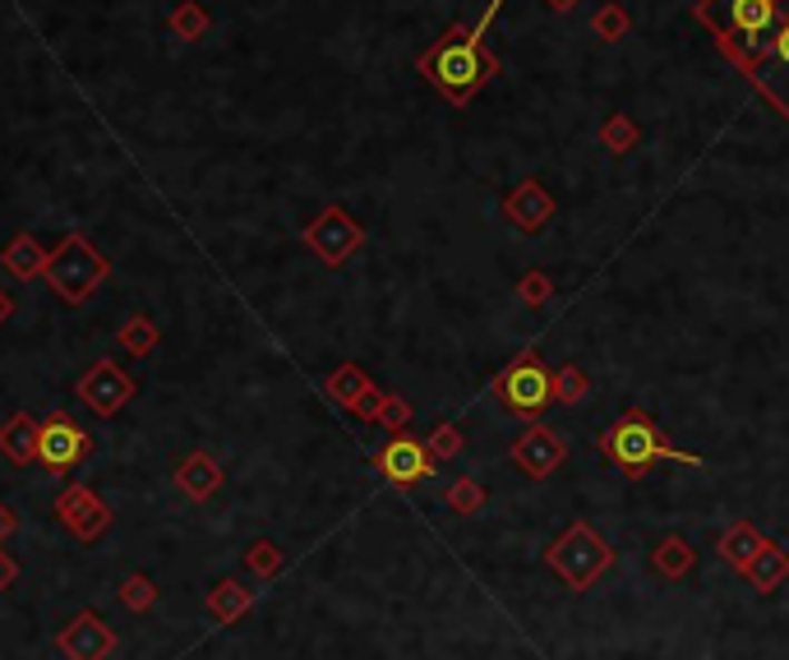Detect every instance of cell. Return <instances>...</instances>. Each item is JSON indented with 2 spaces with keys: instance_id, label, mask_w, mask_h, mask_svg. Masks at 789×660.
Returning a JSON list of instances; mask_svg holds the SVG:
<instances>
[{
  "instance_id": "cell-1",
  "label": "cell",
  "mask_w": 789,
  "mask_h": 660,
  "mask_svg": "<svg viewBox=\"0 0 789 660\" xmlns=\"http://www.w3.org/2000/svg\"><path fill=\"white\" fill-rule=\"evenodd\" d=\"M601 449L623 466V471H651L655 462H688V466H702L698 453H683L674 449L665 434H660L642 412H628L610 425V434L601 439Z\"/></svg>"
},
{
  "instance_id": "cell-2",
  "label": "cell",
  "mask_w": 789,
  "mask_h": 660,
  "mask_svg": "<svg viewBox=\"0 0 789 660\" xmlns=\"http://www.w3.org/2000/svg\"><path fill=\"white\" fill-rule=\"evenodd\" d=\"M545 563H550V573H554L568 591H591L595 582H601V573H610L614 550H610L605 536H595L586 522H573V526H568L563 536L545 550Z\"/></svg>"
},
{
  "instance_id": "cell-3",
  "label": "cell",
  "mask_w": 789,
  "mask_h": 660,
  "mask_svg": "<svg viewBox=\"0 0 789 660\" xmlns=\"http://www.w3.org/2000/svg\"><path fill=\"white\" fill-rule=\"evenodd\" d=\"M425 75H430L438 88H444L453 102H462V98H471V88H476L485 75H494V60L481 56L476 33H466V28H453L448 42L425 60Z\"/></svg>"
},
{
  "instance_id": "cell-4",
  "label": "cell",
  "mask_w": 789,
  "mask_h": 660,
  "mask_svg": "<svg viewBox=\"0 0 789 660\" xmlns=\"http://www.w3.org/2000/svg\"><path fill=\"white\" fill-rule=\"evenodd\" d=\"M107 273H111V264H107L83 236H66L56 255H47V282L56 287V296L70 301V305L88 301L92 287H102Z\"/></svg>"
},
{
  "instance_id": "cell-5",
  "label": "cell",
  "mask_w": 789,
  "mask_h": 660,
  "mask_svg": "<svg viewBox=\"0 0 789 660\" xmlns=\"http://www.w3.org/2000/svg\"><path fill=\"white\" fill-rule=\"evenodd\" d=\"M702 19H711L730 42H748V51H752L767 38H776L780 0H711V6L702 10Z\"/></svg>"
},
{
  "instance_id": "cell-6",
  "label": "cell",
  "mask_w": 789,
  "mask_h": 660,
  "mask_svg": "<svg viewBox=\"0 0 789 660\" xmlns=\"http://www.w3.org/2000/svg\"><path fill=\"white\" fill-rule=\"evenodd\" d=\"M499 402H503V412H513V416H541L545 406L554 402V374L535 361V356H517L509 370L499 374V384H494Z\"/></svg>"
},
{
  "instance_id": "cell-7",
  "label": "cell",
  "mask_w": 789,
  "mask_h": 660,
  "mask_svg": "<svg viewBox=\"0 0 789 660\" xmlns=\"http://www.w3.org/2000/svg\"><path fill=\"white\" fill-rule=\"evenodd\" d=\"M374 466L384 471L397 490H412V485H421V481L434 476V453H430V444H421V439L397 434V439H388V444H384V453L374 457Z\"/></svg>"
},
{
  "instance_id": "cell-8",
  "label": "cell",
  "mask_w": 789,
  "mask_h": 660,
  "mask_svg": "<svg viewBox=\"0 0 789 660\" xmlns=\"http://www.w3.org/2000/svg\"><path fill=\"white\" fill-rule=\"evenodd\" d=\"M83 453H88V434L70 416H51L42 425V434H38V462H47L51 471H70Z\"/></svg>"
},
{
  "instance_id": "cell-9",
  "label": "cell",
  "mask_w": 789,
  "mask_h": 660,
  "mask_svg": "<svg viewBox=\"0 0 789 660\" xmlns=\"http://www.w3.org/2000/svg\"><path fill=\"white\" fill-rule=\"evenodd\" d=\"M130 393H135V384L125 380V374L111 365V361H102V365H92L88 374H83V384H79V397L92 406L98 416H116L125 402H130Z\"/></svg>"
},
{
  "instance_id": "cell-10",
  "label": "cell",
  "mask_w": 789,
  "mask_h": 660,
  "mask_svg": "<svg viewBox=\"0 0 789 660\" xmlns=\"http://www.w3.org/2000/svg\"><path fill=\"white\" fill-rule=\"evenodd\" d=\"M305 240H309V249H314V255H319L324 264H342V259L361 245V227H356L346 213H324L319 223L305 232Z\"/></svg>"
},
{
  "instance_id": "cell-11",
  "label": "cell",
  "mask_w": 789,
  "mask_h": 660,
  "mask_svg": "<svg viewBox=\"0 0 789 660\" xmlns=\"http://www.w3.org/2000/svg\"><path fill=\"white\" fill-rule=\"evenodd\" d=\"M513 462L526 471V476H550V471L563 462V444H559V434L550 425H531L517 444H513Z\"/></svg>"
},
{
  "instance_id": "cell-12",
  "label": "cell",
  "mask_w": 789,
  "mask_h": 660,
  "mask_svg": "<svg viewBox=\"0 0 789 660\" xmlns=\"http://www.w3.org/2000/svg\"><path fill=\"white\" fill-rule=\"evenodd\" d=\"M752 79L762 83V88L771 92V98H776L780 107L789 102V23H780V28H776L771 51H767V56L752 66Z\"/></svg>"
},
{
  "instance_id": "cell-13",
  "label": "cell",
  "mask_w": 789,
  "mask_h": 660,
  "mask_svg": "<svg viewBox=\"0 0 789 660\" xmlns=\"http://www.w3.org/2000/svg\"><path fill=\"white\" fill-rule=\"evenodd\" d=\"M743 578H748V587H752L757 595H771V591H780V587H785V578H789V554H785L776 541H767L762 550L752 554V563L743 569Z\"/></svg>"
},
{
  "instance_id": "cell-14",
  "label": "cell",
  "mask_w": 789,
  "mask_h": 660,
  "mask_svg": "<svg viewBox=\"0 0 789 660\" xmlns=\"http://www.w3.org/2000/svg\"><path fill=\"white\" fill-rule=\"evenodd\" d=\"M762 545H767V536L752 522H734V526H724V536H720V559L743 578V569H748L752 554L762 550Z\"/></svg>"
},
{
  "instance_id": "cell-15",
  "label": "cell",
  "mask_w": 789,
  "mask_h": 660,
  "mask_svg": "<svg viewBox=\"0 0 789 660\" xmlns=\"http://www.w3.org/2000/svg\"><path fill=\"white\" fill-rule=\"evenodd\" d=\"M692 563H698V554H692V545H688L683 536H665V541L655 545V573H660V578L679 582V578L692 573Z\"/></svg>"
},
{
  "instance_id": "cell-16",
  "label": "cell",
  "mask_w": 789,
  "mask_h": 660,
  "mask_svg": "<svg viewBox=\"0 0 789 660\" xmlns=\"http://www.w3.org/2000/svg\"><path fill=\"white\" fill-rule=\"evenodd\" d=\"M38 425L28 421V416H14L6 430H0V449H6L10 462H33L38 457Z\"/></svg>"
},
{
  "instance_id": "cell-17",
  "label": "cell",
  "mask_w": 789,
  "mask_h": 660,
  "mask_svg": "<svg viewBox=\"0 0 789 660\" xmlns=\"http://www.w3.org/2000/svg\"><path fill=\"white\" fill-rule=\"evenodd\" d=\"M6 268L14 273V277H33V273H47V255H42V245L33 240V236H14L10 245H6Z\"/></svg>"
},
{
  "instance_id": "cell-18",
  "label": "cell",
  "mask_w": 789,
  "mask_h": 660,
  "mask_svg": "<svg viewBox=\"0 0 789 660\" xmlns=\"http://www.w3.org/2000/svg\"><path fill=\"white\" fill-rule=\"evenodd\" d=\"M180 485H185V494H195V499H208L217 485H223V471H217L204 453H195L185 466H180Z\"/></svg>"
},
{
  "instance_id": "cell-19",
  "label": "cell",
  "mask_w": 789,
  "mask_h": 660,
  "mask_svg": "<svg viewBox=\"0 0 789 660\" xmlns=\"http://www.w3.org/2000/svg\"><path fill=\"white\" fill-rule=\"evenodd\" d=\"M365 374L356 370V365H342V370H333L328 374V397L333 402H342V406H352V412H356V402L365 397Z\"/></svg>"
},
{
  "instance_id": "cell-20",
  "label": "cell",
  "mask_w": 789,
  "mask_h": 660,
  "mask_svg": "<svg viewBox=\"0 0 789 660\" xmlns=\"http://www.w3.org/2000/svg\"><path fill=\"white\" fill-rule=\"evenodd\" d=\"M204 28H208V14L195 6V0H180L176 14H171V33L185 38V42H199V38H204Z\"/></svg>"
},
{
  "instance_id": "cell-21",
  "label": "cell",
  "mask_w": 789,
  "mask_h": 660,
  "mask_svg": "<svg viewBox=\"0 0 789 660\" xmlns=\"http://www.w3.org/2000/svg\"><path fill=\"white\" fill-rule=\"evenodd\" d=\"M448 504H453V513H462V518H476V513L485 509V490H481L476 481H453V485H448Z\"/></svg>"
},
{
  "instance_id": "cell-22",
  "label": "cell",
  "mask_w": 789,
  "mask_h": 660,
  "mask_svg": "<svg viewBox=\"0 0 789 660\" xmlns=\"http://www.w3.org/2000/svg\"><path fill=\"white\" fill-rule=\"evenodd\" d=\"M245 605H249V591H240L236 582H223V587H217V595H213V610L223 614V619H236Z\"/></svg>"
},
{
  "instance_id": "cell-23",
  "label": "cell",
  "mask_w": 789,
  "mask_h": 660,
  "mask_svg": "<svg viewBox=\"0 0 789 660\" xmlns=\"http://www.w3.org/2000/svg\"><path fill=\"white\" fill-rule=\"evenodd\" d=\"M120 342H125V347H130L135 356H144V352L157 347V333H152L148 319H130V324H125V333H120Z\"/></svg>"
},
{
  "instance_id": "cell-24",
  "label": "cell",
  "mask_w": 789,
  "mask_h": 660,
  "mask_svg": "<svg viewBox=\"0 0 789 660\" xmlns=\"http://www.w3.org/2000/svg\"><path fill=\"white\" fill-rule=\"evenodd\" d=\"M586 393V380H582V370H573V365H563V374H554V397L568 406V402H578Z\"/></svg>"
},
{
  "instance_id": "cell-25",
  "label": "cell",
  "mask_w": 789,
  "mask_h": 660,
  "mask_svg": "<svg viewBox=\"0 0 789 660\" xmlns=\"http://www.w3.org/2000/svg\"><path fill=\"white\" fill-rule=\"evenodd\" d=\"M430 453H434V457H453V453H462V434H457L453 425H438V430L430 434Z\"/></svg>"
},
{
  "instance_id": "cell-26",
  "label": "cell",
  "mask_w": 789,
  "mask_h": 660,
  "mask_svg": "<svg viewBox=\"0 0 789 660\" xmlns=\"http://www.w3.org/2000/svg\"><path fill=\"white\" fill-rule=\"evenodd\" d=\"M249 569H255V573H264V578H273V573L282 569V559H277V550H273L268 541H259L255 550H249Z\"/></svg>"
},
{
  "instance_id": "cell-27",
  "label": "cell",
  "mask_w": 789,
  "mask_h": 660,
  "mask_svg": "<svg viewBox=\"0 0 789 660\" xmlns=\"http://www.w3.org/2000/svg\"><path fill=\"white\" fill-rule=\"evenodd\" d=\"M517 292H522L526 305H545V301H550V282H545V277H526Z\"/></svg>"
},
{
  "instance_id": "cell-28",
  "label": "cell",
  "mask_w": 789,
  "mask_h": 660,
  "mask_svg": "<svg viewBox=\"0 0 789 660\" xmlns=\"http://www.w3.org/2000/svg\"><path fill=\"white\" fill-rule=\"evenodd\" d=\"M406 416H412V406H406L402 397H384V412H378V421H384V425H402Z\"/></svg>"
},
{
  "instance_id": "cell-29",
  "label": "cell",
  "mask_w": 789,
  "mask_h": 660,
  "mask_svg": "<svg viewBox=\"0 0 789 660\" xmlns=\"http://www.w3.org/2000/svg\"><path fill=\"white\" fill-rule=\"evenodd\" d=\"M148 601H152L148 582H130V605H148Z\"/></svg>"
},
{
  "instance_id": "cell-30",
  "label": "cell",
  "mask_w": 789,
  "mask_h": 660,
  "mask_svg": "<svg viewBox=\"0 0 789 660\" xmlns=\"http://www.w3.org/2000/svg\"><path fill=\"white\" fill-rule=\"evenodd\" d=\"M6 319H10V296L0 292V324H6Z\"/></svg>"
},
{
  "instance_id": "cell-31",
  "label": "cell",
  "mask_w": 789,
  "mask_h": 660,
  "mask_svg": "<svg viewBox=\"0 0 789 660\" xmlns=\"http://www.w3.org/2000/svg\"><path fill=\"white\" fill-rule=\"evenodd\" d=\"M6 526H10V513H6V509H0V531H6Z\"/></svg>"
}]
</instances>
